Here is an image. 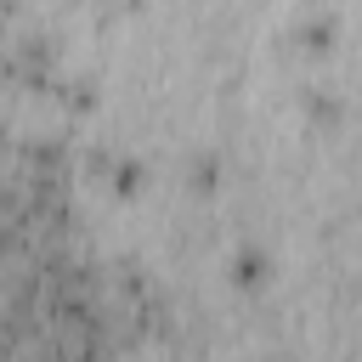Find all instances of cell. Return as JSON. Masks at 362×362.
Instances as JSON below:
<instances>
[{"label": "cell", "instance_id": "2", "mask_svg": "<svg viewBox=\"0 0 362 362\" xmlns=\"http://www.w3.org/2000/svg\"><path fill=\"white\" fill-rule=\"evenodd\" d=\"M113 187H119V192H136V187H141V164H119V170H113Z\"/></svg>", "mask_w": 362, "mask_h": 362}, {"label": "cell", "instance_id": "1", "mask_svg": "<svg viewBox=\"0 0 362 362\" xmlns=\"http://www.w3.org/2000/svg\"><path fill=\"white\" fill-rule=\"evenodd\" d=\"M260 277H266V260H260V255H243V260H238V283H243V288H255Z\"/></svg>", "mask_w": 362, "mask_h": 362}]
</instances>
